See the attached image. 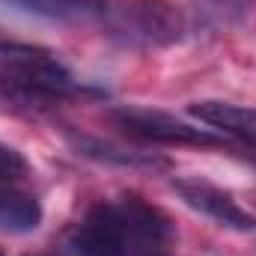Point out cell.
<instances>
[{
	"label": "cell",
	"mask_w": 256,
	"mask_h": 256,
	"mask_svg": "<svg viewBox=\"0 0 256 256\" xmlns=\"http://www.w3.org/2000/svg\"><path fill=\"white\" fill-rule=\"evenodd\" d=\"M104 33L122 45L137 51L170 48L185 39L188 21L185 12L170 0H116L104 3L98 15Z\"/></svg>",
	"instance_id": "6da1fadb"
},
{
	"label": "cell",
	"mask_w": 256,
	"mask_h": 256,
	"mask_svg": "<svg viewBox=\"0 0 256 256\" xmlns=\"http://www.w3.org/2000/svg\"><path fill=\"white\" fill-rule=\"evenodd\" d=\"M68 250L74 256H137V242L120 200L90 206L84 220L68 232Z\"/></svg>",
	"instance_id": "7a4b0ae2"
},
{
	"label": "cell",
	"mask_w": 256,
	"mask_h": 256,
	"mask_svg": "<svg viewBox=\"0 0 256 256\" xmlns=\"http://www.w3.org/2000/svg\"><path fill=\"white\" fill-rule=\"evenodd\" d=\"M108 120L120 131H126L128 137L146 140V143H164V146H224V137L208 131V128H196L194 122H185L167 110H155V108H114L108 114Z\"/></svg>",
	"instance_id": "3957f363"
},
{
	"label": "cell",
	"mask_w": 256,
	"mask_h": 256,
	"mask_svg": "<svg viewBox=\"0 0 256 256\" xmlns=\"http://www.w3.org/2000/svg\"><path fill=\"white\" fill-rule=\"evenodd\" d=\"M173 191L179 194V200L185 206H191L194 212L212 218L218 226L224 230H236V232H250L256 230V218L232 196L224 191L220 185L202 179V176H182L173 179Z\"/></svg>",
	"instance_id": "277c9868"
},
{
	"label": "cell",
	"mask_w": 256,
	"mask_h": 256,
	"mask_svg": "<svg viewBox=\"0 0 256 256\" xmlns=\"http://www.w3.org/2000/svg\"><path fill=\"white\" fill-rule=\"evenodd\" d=\"M66 140L72 143V149L90 161L98 164H110V167H128V170H170V158L158 155V152H140V149H126L120 143L92 137V134H78V131H66Z\"/></svg>",
	"instance_id": "5b68a950"
},
{
	"label": "cell",
	"mask_w": 256,
	"mask_h": 256,
	"mask_svg": "<svg viewBox=\"0 0 256 256\" xmlns=\"http://www.w3.org/2000/svg\"><path fill=\"white\" fill-rule=\"evenodd\" d=\"M188 114L202 126L238 137L242 143L256 149V108H242L232 102H220V98H202V102H194Z\"/></svg>",
	"instance_id": "8992f818"
},
{
	"label": "cell",
	"mask_w": 256,
	"mask_h": 256,
	"mask_svg": "<svg viewBox=\"0 0 256 256\" xmlns=\"http://www.w3.org/2000/svg\"><path fill=\"white\" fill-rule=\"evenodd\" d=\"M42 224V206L33 194L18 188H0V232L24 236L39 230Z\"/></svg>",
	"instance_id": "52a82bcc"
},
{
	"label": "cell",
	"mask_w": 256,
	"mask_h": 256,
	"mask_svg": "<svg viewBox=\"0 0 256 256\" xmlns=\"http://www.w3.org/2000/svg\"><path fill=\"white\" fill-rule=\"evenodd\" d=\"M6 3L51 21H92L104 9V0H6Z\"/></svg>",
	"instance_id": "ba28073f"
},
{
	"label": "cell",
	"mask_w": 256,
	"mask_h": 256,
	"mask_svg": "<svg viewBox=\"0 0 256 256\" xmlns=\"http://www.w3.org/2000/svg\"><path fill=\"white\" fill-rule=\"evenodd\" d=\"M250 12V0H194L196 24L206 30H226Z\"/></svg>",
	"instance_id": "9c48e42d"
},
{
	"label": "cell",
	"mask_w": 256,
	"mask_h": 256,
	"mask_svg": "<svg viewBox=\"0 0 256 256\" xmlns=\"http://www.w3.org/2000/svg\"><path fill=\"white\" fill-rule=\"evenodd\" d=\"M27 173H30L27 158H24L18 149H12V146L0 143V185H3V182H6V185H12V182L24 179Z\"/></svg>",
	"instance_id": "30bf717a"
},
{
	"label": "cell",
	"mask_w": 256,
	"mask_h": 256,
	"mask_svg": "<svg viewBox=\"0 0 256 256\" xmlns=\"http://www.w3.org/2000/svg\"><path fill=\"white\" fill-rule=\"evenodd\" d=\"M24 256H57V254H24Z\"/></svg>",
	"instance_id": "8fae6325"
},
{
	"label": "cell",
	"mask_w": 256,
	"mask_h": 256,
	"mask_svg": "<svg viewBox=\"0 0 256 256\" xmlns=\"http://www.w3.org/2000/svg\"><path fill=\"white\" fill-rule=\"evenodd\" d=\"M149 256H167V254H149Z\"/></svg>",
	"instance_id": "7c38bea8"
},
{
	"label": "cell",
	"mask_w": 256,
	"mask_h": 256,
	"mask_svg": "<svg viewBox=\"0 0 256 256\" xmlns=\"http://www.w3.org/2000/svg\"><path fill=\"white\" fill-rule=\"evenodd\" d=\"M0 256H3V250H0Z\"/></svg>",
	"instance_id": "4fadbf2b"
}]
</instances>
